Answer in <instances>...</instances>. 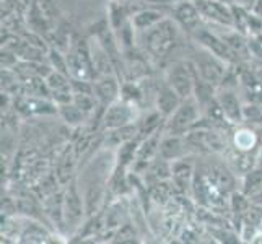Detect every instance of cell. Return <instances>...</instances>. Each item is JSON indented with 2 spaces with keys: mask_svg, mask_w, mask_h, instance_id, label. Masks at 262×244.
<instances>
[{
  "mask_svg": "<svg viewBox=\"0 0 262 244\" xmlns=\"http://www.w3.org/2000/svg\"><path fill=\"white\" fill-rule=\"evenodd\" d=\"M143 41H145V51L151 57L161 59L169 54L176 42V26L174 23L165 18L153 28L143 31Z\"/></svg>",
  "mask_w": 262,
  "mask_h": 244,
  "instance_id": "6da1fadb",
  "label": "cell"
},
{
  "mask_svg": "<svg viewBox=\"0 0 262 244\" xmlns=\"http://www.w3.org/2000/svg\"><path fill=\"white\" fill-rule=\"evenodd\" d=\"M202 107L195 101V98H186L179 104L178 109L165 121V134L173 135H184L191 130L194 125L201 121Z\"/></svg>",
  "mask_w": 262,
  "mask_h": 244,
  "instance_id": "7a4b0ae2",
  "label": "cell"
},
{
  "mask_svg": "<svg viewBox=\"0 0 262 244\" xmlns=\"http://www.w3.org/2000/svg\"><path fill=\"white\" fill-rule=\"evenodd\" d=\"M195 80L197 72L191 60H176L166 69L165 83H168L183 99L194 96Z\"/></svg>",
  "mask_w": 262,
  "mask_h": 244,
  "instance_id": "3957f363",
  "label": "cell"
},
{
  "mask_svg": "<svg viewBox=\"0 0 262 244\" xmlns=\"http://www.w3.org/2000/svg\"><path fill=\"white\" fill-rule=\"evenodd\" d=\"M191 62L195 67L197 77H201L202 80L209 81L215 86H220L223 80L227 78V62L204 48L202 51H197L194 54Z\"/></svg>",
  "mask_w": 262,
  "mask_h": 244,
  "instance_id": "277c9868",
  "label": "cell"
},
{
  "mask_svg": "<svg viewBox=\"0 0 262 244\" xmlns=\"http://www.w3.org/2000/svg\"><path fill=\"white\" fill-rule=\"evenodd\" d=\"M137 109H139L137 104H134L119 96L116 101L106 106V111L103 116V127L106 130H113V129H121L125 127V125L135 124V121L139 119Z\"/></svg>",
  "mask_w": 262,
  "mask_h": 244,
  "instance_id": "5b68a950",
  "label": "cell"
},
{
  "mask_svg": "<svg viewBox=\"0 0 262 244\" xmlns=\"http://www.w3.org/2000/svg\"><path fill=\"white\" fill-rule=\"evenodd\" d=\"M60 215H62V221H64L66 228L70 231H77L78 228H82V223L85 218V201L82 192H78L77 187H70L67 194L62 198L60 204Z\"/></svg>",
  "mask_w": 262,
  "mask_h": 244,
  "instance_id": "8992f818",
  "label": "cell"
},
{
  "mask_svg": "<svg viewBox=\"0 0 262 244\" xmlns=\"http://www.w3.org/2000/svg\"><path fill=\"white\" fill-rule=\"evenodd\" d=\"M216 104L223 119L230 124H241L245 121V106L241 104L238 93L233 88H222L216 92Z\"/></svg>",
  "mask_w": 262,
  "mask_h": 244,
  "instance_id": "52a82bcc",
  "label": "cell"
},
{
  "mask_svg": "<svg viewBox=\"0 0 262 244\" xmlns=\"http://www.w3.org/2000/svg\"><path fill=\"white\" fill-rule=\"evenodd\" d=\"M195 4L205 20L213 21L215 25L220 26H227V28L234 26V20H236L234 12L222 0H197Z\"/></svg>",
  "mask_w": 262,
  "mask_h": 244,
  "instance_id": "ba28073f",
  "label": "cell"
},
{
  "mask_svg": "<svg viewBox=\"0 0 262 244\" xmlns=\"http://www.w3.org/2000/svg\"><path fill=\"white\" fill-rule=\"evenodd\" d=\"M49 90L52 101L59 104H67L74 101V88H72V78L67 74L52 70L51 74L44 78Z\"/></svg>",
  "mask_w": 262,
  "mask_h": 244,
  "instance_id": "9c48e42d",
  "label": "cell"
},
{
  "mask_svg": "<svg viewBox=\"0 0 262 244\" xmlns=\"http://www.w3.org/2000/svg\"><path fill=\"white\" fill-rule=\"evenodd\" d=\"M195 39L199 41V46L207 49V51H210L212 54H215L216 57H220L222 60L227 62V64L234 56V51L223 41L222 36L215 34V33L205 30V28L195 30Z\"/></svg>",
  "mask_w": 262,
  "mask_h": 244,
  "instance_id": "30bf717a",
  "label": "cell"
},
{
  "mask_svg": "<svg viewBox=\"0 0 262 244\" xmlns=\"http://www.w3.org/2000/svg\"><path fill=\"white\" fill-rule=\"evenodd\" d=\"M187 143L183 139V135H173V134H163L158 147V157L165 161L173 163L181 160L187 155Z\"/></svg>",
  "mask_w": 262,
  "mask_h": 244,
  "instance_id": "8fae6325",
  "label": "cell"
},
{
  "mask_svg": "<svg viewBox=\"0 0 262 244\" xmlns=\"http://www.w3.org/2000/svg\"><path fill=\"white\" fill-rule=\"evenodd\" d=\"M95 85V96L98 98L99 103L110 104L116 101L121 96V83L117 81L116 75H104V77H96L93 80Z\"/></svg>",
  "mask_w": 262,
  "mask_h": 244,
  "instance_id": "7c38bea8",
  "label": "cell"
},
{
  "mask_svg": "<svg viewBox=\"0 0 262 244\" xmlns=\"http://www.w3.org/2000/svg\"><path fill=\"white\" fill-rule=\"evenodd\" d=\"M181 103H183V98H181L168 83H165L157 92V96H155V109L165 117V121L178 109Z\"/></svg>",
  "mask_w": 262,
  "mask_h": 244,
  "instance_id": "4fadbf2b",
  "label": "cell"
},
{
  "mask_svg": "<svg viewBox=\"0 0 262 244\" xmlns=\"http://www.w3.org/2000/svg\"><path fill=\"white\" fill-rule=\"evenodd\" d=\"M174 18L187 31H195L199 28V21L202 20V15L199 12L197 4L181 2L174 7Z\"/></svg>",
  "mask_w": 262,
  "mask_h": 244,
  "instance_id": "5bb4252c",
  "label": "cell"
},
{
  "mask_svg": "<svg viewBox=\"0 0 262 244\" xmlns=\"http://www.w3.org/2000/svg\"><path fill=\"white\" fill-rule=\"evenodd\" d=\"M194 176V165L191 161H187V158H181L171 163V181L178 186L179 189H187L192 183Z\"/></svg>",
  "mask_w": 262,
  "mask_h": 244,
  "instance_id": "9a60e30c",
  "label": "cell"
},
{
  "mask_svg": "<svg viewBox=\"0 0 262 244\" xmlns=\"http://www.w3.org/2000/svg\"><path fill=\"white\" fill-rule=\"evenodd\" d=\"M161 20H165V13L157 10V8H140L137 13L130 16V23L135 28V31H147L158 25Z\"/></svg>",
  "mask_w": 262,
  "mask_h": 244,
  "instance_id": "2e32d148",
  "label": "cell"
},
{
  "mask_svg": "<svg viewBox=\"0 0 262 244\" xmlns=\"http://www.w3.org/2000/svg\"><path fill=\"white\" fill-rule=\"evenodd\" d=\"M127 213H129V204L124 201V197H119L107 209L104 216V227L110 230H117L127 220Z\"/></svg>",
  "mask_w": 262,
  "mask_h": 244,
  "instance_id": "e0dca14e",
  "label": "cell"
},
{
  "mask_svg": "<svg viewBox=\"0 0 262 244\" xmlns=\"http://www.w3.org/2000/svg\"><path fill=\"white\" fill-rule=\"evenodd\" d=\"M233 145L239 151H252L257 145V135L251 129L241 127L233 134Z\"/></svg>",
  "mask_w": 262,
  "mask_h": 244,
  "instance_id": "ac0fdd59",
  "label": "cell"
},
{
  "mask_svg": "<svg viewBox=\"0 0 262 244\" xmlns=\"http://www.w3.org/2000/svg\"><path fill=\"white\" fill-rule=\"evenodd\" d=\"M57 111L62 116V119H64L69 125H80L86 117V114L80 109L74 101L67 103V104H59Z\"/></svg>",
  "mask_w": 262,
  "mask_h": 244,
  "instance_id": "d6986e66",
  "label": "cell"
},
{
  "mask_svg": "<svg viewBox=\"0 0 262 244\" xmlns=\"http://www.w3.org/2000/svg\"><path fill=\"white\" fill-rule=\"evenodd\" d=\"M20 241L23 242H46L49 234L42 228V225L31 223V225H23V231L20 233Z\"/></svg>",
  "mask_w": 262,
  "mask_h": 244,
  "instance_id": "ffe728a7",
  "label": "cell"
},
{
  "mask_svg": "<svg viewBox=\"0 0 262 244\" xmlns=\"http://www.w3.org/2000/svg\"><path fill=\"white\" fill-rule=\"evenodd\" d=\"M139 230H137V225H132L125 221L124 225H121L119 228L114 230V239L116 242H134V241H139Z\"/></svg>",
  "mask_w": 262,
  "mask_h": 244,
  "instance_id": "44dd1931",
  "label": "cell"
},
{
  "mask_svg": "<svg viewBox=\"0 0 262 244\" xmlns=\"http://www.w3.org/2000/svg\"><path fill=\"white\" fill-rule=\"evenodd\" d=\"M74 103L88 116V114H92L95 111V107H96V104L99 101H98V98L95 95H90V93H74Z\"/></svg>",
  "mask_w": 262,
  "mask_h": 244,
  "instance_id": "7402d4cb",
  "label": "cell"
},
{
  "mask_svg": "<svg viewBox=\"0 0 262 244\" xmlns=\"http://www.w3.org/2000/svg\"><path fill=\"white\" fill-rule=\"evenodd\" d=\"M49 60H51V67L57 72L69 75V65H67V57L60 56L57 51H51L49 52Z\"/></svg>",
  "mask_w": 262,
  "mask_h": 244,
  "instance_id": "603a6c76",
  "label": "cell"
},
{
  "mask_svg": "<svg viewBox=\"0 0 262 244\" xmlns=\"http://www.w3.org/2000/svg\"><path fill=\"white\" fill-rule=\"evenodd\" d=\"M248 198H249V202L251 204H254V205H260L262 207V184L256 186L252 191H249L248 194Z\"/></svg>",
  "mask_w": 262,
  "mask_h": 244,
  "instance_id": "cb8c5ba5",
  "label": "cell"
},
{
  "mask_svg": "<svg viewBox=\"0 0 262 244\" xmlns=\"http://www.w3.org/2000/svg\"><path fill=\"white\" fill-rule=\"evenodd\" d=\"M234 2H236V5H239L243 8H252L257 0H234Z\"/></svg>",
  "mask_w": 262,
  "mask_h": 244,
  "instance_id": "d4e9b609",
  "label": "cell"
},
{
  "mask_svg": "<svg viewBox=\"0 0 262 244\" xmlns=\"http://www.w3.org/2000/svg\"><path fill=\"white\" fill-rule=\"evenodd\" d=\"M260 230H262V223H260Z\"/></svg>",
  "mask_w": 262,
  "mask_h": 244,
  "instance_id": "484cf974",
  "label": "cell"
}]
</instances>
